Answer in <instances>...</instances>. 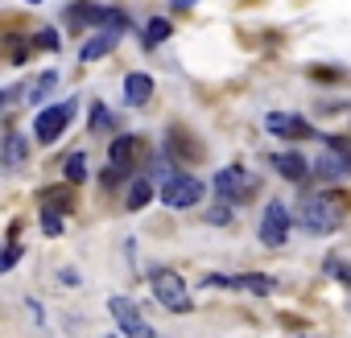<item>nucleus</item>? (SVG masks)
<instances>
[{"label":"nucleus","mask_w":351,"mask_h":338,"mask_svg":"<svg viewBox=\"0 0 351 338\" xmlns=\"http://www.w3.org/2000/svg\"><path fill=\"white\" fill-rule=\"evenodd\" d=\"M42 207H46V211H58V215L71 211V207H75L71 186H46V190H42Z\"/></svg>","instance_id":"dca6fc26"},{"label":"nucleus","mask_w":351,"mask_h":338,"mask_svg":"<svg viewBox=\"0 0 351 338\" xmlns=\"http://www.w3.org/2000/svg\"><path fill=\"white\" fill-rule=\"evenodd\" d=\"M211 186H215V194L223 203H244L256 190V178L248 174V169H240V165H228V169H219V174H215Z\"/></svg>","instance_id":"39448f33"},{"label":"nucleus","mask_w":351,"mask_h":338,"mask_svg":"<svg viewBox=\"0 0 351 338\" xmlns=\"http://www.w3.org/2000/svg\"><path fill=\"white\" fill-rule=\"evenodd\" d=\"M265 128L273 132V136H281V140H306L314 128H310V120H302V116H293V112H269L265 116Z\"/></svg>","instance_id":"6e6552de"},{"label":"nucleus","mask_w":351,"mask_h":338,"mask_svg":"<svg viewBox=\"0 0 351 338\" xmlns=\"http://www.w3.org/2000/svg\"><path fill=\"white\" fill-rule=\"evenodd\" d=\"M54 83H58V75H54V70H50V75H42V79H38V83L29 87V95H25V99H29V103H38V99H42V95H46V91H50Z\"/></svg>","instance_id":"4be33fe9"},{"label":"nucleus","mask_w":351,"mask_h":338,"mask_svg":"<svg viewBox=\"0 0 351 338\" xmlns=\"http://www.w3.org/2000/svg\"><path fill=\"white\" fill-rule=\"evenodd\" d=\"M116 42H120V34H116V29H108V34H95V38L83 46V54H79V58H83V62H95V58L112 54V50H116Z\"/></svg>","instance_id":"4468645a"},{"label":"nucleus","mask_w":351,"mask_h":338,"mask_svg":"<svg viewBox=\"0 0 351 338\" xmlns=\"http://www.w3.org/2000/svg\"><path fill=\"white\" fill-rule=\"evenodd\" d=\"M207 219H211V223H228V219H232V211H228V207H211V211H207Z\"/></svg>","instance_id":"bb28decb"},{"label":"nucleus","mask_w":351,"mask_h":338,"mask_svg":"<svg viewBox=\"0 0 351 338\" xmlns=\"http://www.w3.org/2000/svg\"><path fill=\"white\" fill-rule=\"evenodd\" d=\"M42 227H46V235H62V215L42 207Z\"/></svg>","instance_id":"5701e85b"},{"label":"nucleus","mask_w":351,"mask_h":338,"mask_svg":"<svg viewBox=\"0 0 351 338\" xmlns=\"http://www.w3.org/2000/svg\"><path fill=\"white\" fill-rule=\"evenodd\" d=\"M169 29H173V25H169V17H149V25H145V46H149V50H153V46H161V42L169 38Z\"/></svg>","instance_id":"aec40b11"},{"label":"nucleus","mask_w":351,"mask_h":338,"mask_svg":"<svg viewBox=\"0 0 351 338\" xmlns=\"http://www.w3.org/2000/svg\"><path fill=\"white\" fill-rule=\"evenodd\" d=\"M269 161H273V169H277L285 182H306L310 178V165H306L302 153H273Z\"/></svg>","instance_id":"9b49d317"},{"label":"nucleus","mask_w":351,"mask_h":338,"mask_svg":"<svg viewBox=\"0 0 351 338\" xmlns=\"http://www.w3.org/2000/svg\"><path fill=\"white\" fill-rule=\"evenodd\" d=\"M104 9H108V5H91V0H79V5H71V9H66L71 34H83V29H91V25H104Z\"/></svg>","instance_id":"9d476101"},{"label":"nucleus","mask_w":351,"mask_h":338,"mask_svg":"<svg viewBox=\"0 0 351 338\" xmlns=\"http://www.w3.org/2000/svg\"><path fill=\"white\" fill-rule=\"evenodd\" d=\"M149 289H153V297H157V305L161 309H169V313H191V293H186V281L173 272V268H153L149 272Z\"/></svg>","instance_id":"f257e3e1"},{"label":"nucleus","mask_w":351,"mask_h":338,"mask_svg":"<svg viewBox=\"0 0 351 338\" xmlns=\"http://www.w3.org/2000/svg\"><path fill=\"white\" fill-rule=\"evenodd\" d=\"M5 99H9V91H0V107H5Z\"/></svg>","instance_id":"cd10ccee"},{"label":"nucleus","mask_w":351,"mask_h":338,"mask_svg":"<svg viewBox=\"0 0 351 338\" xmlns=\"http://www.w3.org/2000/svg\"><path fill=\"white\" fill-rule=\"evenodd\" d=\"M108 309H112L116 326L124 330V338H157V330L141 317V309H136L128 297H112V301H108Z\"/></svg>","instance_id":"423d86ee"},{"label":"nucleus","mask_w":351,"mask_h":338,"mask_svg":"<svg viewBox=\"0 0 351 338\" xmlns=\"http://www.w3.org/2000/svg\"><path fill=\"white\" fill-rule=\"evenodd\" d=\"M25 153H29V144H25V136H17V132H9L5 140H0V161H5V165H21Z\"/></svg>","instance_id":"f3484780"},{"label":"nucleus","mask_w":351,"mask_h":338,"mask_svg":"<svg viewBox=\"0 0 351 338\" xmlns=\"http://www.w3.org/2000/svg\"><path fill=\"white\" fill-rule=\"evenodd\" d=\"M285 235H289V211H285V203H269L265 207V215H261V244H269V248H281L285 244Z\"/></svg>","instance_id":"0eeeda50"},{"label":"nucleus","mask_w":351,"mask_h":338,"mask_svg":"<svg viewBox=\"0 0 351 338\" xmlns=\"http://www.w3.org/2000/svg\"><path fill=\"white\" fill-rule=\"evenodd\" d=\"M25 5H42V0H25Z\"/></svg>","instance_id":"c85d7f7f"},{"label":"nucleus","mask_w":351,"mask_h":338,"mask_svg":"<svg viewBox=\"0 0 351 338\" xmlns=\"http://www.w3.org/2000/svg\"><path fill=\"white\" fill-rule=\"evenodd\" d=\"M326 276H335V281H343V285L351 289V268H347L343 260H326Z\"/></svg>","instance_id":"b1692460"},{"label":"nucleus","mask_w":351,"mask_h":338,"mask_svg":"<svg viewBox=\"0 0 351 338\" xmlns=\"http://www.w3.org/2000/svg\"><path fill=\"white\" fill-rule=\"evenodd\" d=\"M153 99V79L145 75V70H132V75H124V103H132V107H145Z\"/></svg>","instance_id":"f8f14e48"},{"label":"nucleus","mask_w":351,"mask_h":338,"mask_svg":"<svg viewBox=\"0 0 351 338\" xmlns=\"http://www.w3.org/2000/svg\"><path fill=\"white\" fill-rule=\"evenodd\" d=\"M165 207H173V211H186V207H199L203 203V182L199 178H191V174H169L165 182H161V194H157Z\"/></svg>","instance_id":"7ed1b4c3"},{"label":"nucleus","mask_w":351,"mask_h":338,"mask_svg":"<svg viewBox=\"0 0 351 338\" xmlns=\"http://www.w3.org/2000/svg\"><path fill=\"white\" fill-rule=\"evenodd\" d=\"M339 219H343V211H339L326 194H306V198H302V211H298L302 231H310V235H330V231L339 227Z\"/></svg>","instance_id":"f03ea898"},{"label":"nucleus","mask_w":351,"mask_h":338,"mask_svg":"<svg viewBox=\"0 0 351 338\" xmlns=\"http://www.w3.org/2000/svg\"><path fill=\"white\" fill-rule=\"evenodd\" d=\"M203 285H223V289H240V293H256V297H269L277 289L273 276L265 272H244V276H207Z\"/></svg>","instance_id":"1a4fd4ad"},{"label":"nucleus","mask_w":351,"mask_h":338,"mask_svg":"<svg viewBox=\"0 0 351 338\" xmlns=\"http://www.w3.org/2000/svg\"><path fill=\"white\" fill-rule=\"evenodd\" d=\"M112 128V112L104 103H91V132H108Z\"/></svg>","instance_id":"412c9836"},{"label":"nucleus","mask_w":351,"mask_h":338,"mask_svg":"<svg viewBox=\"0 0 351 338\" xmlns=\"http://www.w3.org/2000/svg\"><path fill=\"white\" fill-rule=\"evenodd\" d=\"M34 46H42V50H58V34H54V29H42V34L34 38Z\"/></svg>","instance_id":"393cba45"},{"label":"nucleus","mask_w":351,"mask_h":338,"mask_svg":"<svg viewBox=\"0 0 351 338\" xmlns=\"http://www.w3.org/2000/svg\"><path fill=\"white\" fill-rule=\"evenodd\" d=\"M132 157H136V136H116L112 148H108V161H112L116 169H128Z\"/></svg>","instance_id":"2eb2a0df"},{"label":"nucleus","mask_w":351,"mask_h":338,"mask_svg":"<svg viewBox=\"0 0 351 338\" xmlns=\"http://www.w3.org/2000/svg\"><path fill=\"white\" fill-rule=\"evenodd\" d=\"M62 174H66L71 186H83V182H87V157H83V153L62 157Z\"/></svg>","instance_id":"6ab92c4d"},{"label":"nucleus","mask_w":351,"mask_h":338,"mask_svg":"<svg viewBox=\"0 0 351 338\" xmlns=\"http://www.w3.org/2000/svg\"><path fill=\"white\" fill-rule=\"evenodd\" d=\"M153 203V186H149V178H136L132 186H128V198H124V207L128 211H145Z\"/></svg>","instance_id":"a211bd4d"},{"label":"nucleus","mask_w":351,"mask_h":338,"mask_svg":"<svg viewBox=\"0 0 351 338\" xmlns=\"http://www.w3.org/2000/svg\"><path fill=\"white\" fill-rule=\"evenodd\" d=\"M71 120H75V99L54 103V107H42V112H38V120H34V136H38V144H54Z\"/></svg>","instance_id":"20e7f679"},{"label":"nucleus","mask_w":351,"mask_h":338,"mask_svg":"<svg viewBox=\"0 0 351 338\" xmlns=\"http://www.w3.org/2000/svg\"><path fill=\"white\" fill-rule=\"evenodd\" d=\"M17 256H21V244H13L9 252H0V272H5V268H13V264H17Z\"/></svg>","instance_id":"a878e982"},{"label":"nucleus","mask_w":351,"mask_h":338,"mask_svg":"<svg viewBox=\"0 0 351 338\" xmlns=\"http://www.w3.org/2000/svg\"><path fill=\"white\" fill-rule=\"evenodd\" d=\"M165 148H169V157L173 161H195L203 148L186 136V128H169V136H165Z\"/></svg>","instance_id":"ddd939ff"}]
</instances>
